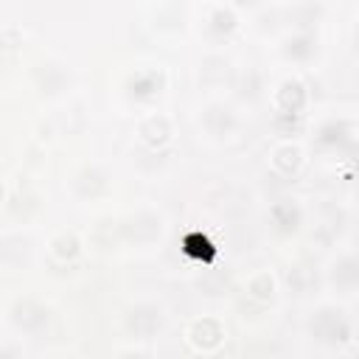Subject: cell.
<instances>
[{
  "mask_svg": "<svg viewBox=\"0 0 359 359\" xmlns=\"http://www.w3.org/2000/svg\"><path fill=\"white\" fill-rule=\"evenodd\" d=\"M309 331L317 342L331 345V348H339V345L351 342V334H353L348 314L337 306H320L309 320Z\"/></svg>",
  "mask_w": 359,
  "mask_h": 359,
  "instance_id": "obj_1",
  "label": "cell"
},
{
  "mask_svg": "<svg viewBox=\"0 0 359 359\" xmlns=\"http://www.w3.org/2000/svg\"><path fill=\"white\" fill-rule=\"evenodd\" d=\"M11 323L22 334H42L50 325V309L31 297H22L11 306Z\"/></svg>",
  "mask_w": 359,
  "mask_h": 359,
  "instance_id": "obj_2",
  "label": "cell"
},
{
  "mask_svg": "<svg viewBox=\"0 0 359 359\" xmlns=\"http://www.w3.org/2000/svg\"><path fill=\"white\" fill-rule=\"evenodd\" d=\"M163 328V309L157 303H135L126 311V331L135 339H151Z\"/></svg>",
  "mask_w": 359,
  "mask_h": 359,
  "instance_id": "obj_3",
  "label": "cell"
},
{
  "mask_svg": "<svg viewBox=\"0 0 359 359\" xmlns=\"http://www.w3.org/2000/svg\"><path fill=\"white\" fill-rule=\"evenodd\" d=\"M121 233L132 244H151L163 236V219L154 210H137L135 216L123 219Z\"/></svg>",
  "mask_w": 359,
  "mask_h": 359,
  "instance_id": "obj_4",
  "label": "cell"
},
{
  "mask_svg": "<svg viewBox=\"0 0 359 359\" xmlns=\"http://www.w3.org/2000/svg\"><path fill=\"white\" fill-rule=\"evenodd\" d=\"M34 79H36V87L42 95H59L73 84L70 70L59 62H39L34 67Z\"/></svg>",
  "mask_w": 359,
  "mask_h": 359,
  "instance_id": "obj_5",
  "label": "cell"
},
{
  "mask_svg": "<svg viewBox=\"0 0 359 359\" xmlns=\"http://www.w3.org/2000/svg\"><path fill=\"white\" fill-rule=\"evenodd\" d=\"M34 255V244L28 236L22 233H8L0 238V264H6L8 269H22L31 264Z\"/></svg>",
  "mask_w": 359,
  "mask_h": 359,
  "instance_id": "obj_6",
  "label": "cell"
},
{
  "mask_svg": "<svg viewBox=\"0 0 359 359\" xmlns=\"http://www.w3.org/2000/svg\"><path fill=\"white\" fill-rule=\"evenodd\" d=\"M202 126H205V132L213 135V137H227V135L236 132L238 118H236V112H233L230 107H224V104H208V107L202 109Z\"/></svg>",
  "mask_w": 359,
  "mask_h": 359,
  "instance_id": "obj_7",
  "label": "cell"
},
{
  "mask_svg": "<svg viewBox=\"0 0 359 359\" xmlns=\"http://www.w3.org/2000/svg\"><path fill=\"white\" fill-rule=\"evenodd\" d=\"M286 283H289V289H292L294 294H309V292H314L317 283H320L314 264H311V261H297V264H292L289 272H286Z\"/></svg>",
  "mask_w": 359,
  "mask_h": 359,
  "instance_id": "obj_8",
  "label": "cell"
},
{
  "mask_svg": "<svg viewBox=\"0 0 359 359\" xmlns=\"http://www.w3.org/2000/svg\"><path fill=\"white\" fill-rule=\"evenodd\" d=\"M222 339H224V328H222L216 320H210V317H202V320H196V323L191 325V342H194L196 348H202V351L219 348Z\"/></svg>",
  "mask_w": 359,
  "mask_h": 359,
  "instance_id": "obj_9",
  "label": "cell"
},
{
  "mask_svg": "<svg viewBox=\"0 0 359 359\" xmlns=\"http://www.w3.org/2000/svg\"><path fill=\"white\" fill-rule=\"evenodd\" d=\"M107 188H109V180H107V174H104L98 165H87V168H81V174L76 177V194L84 196V199L101 196Z\"/></svg>",
  "mask_w": 359,
  "mask_h": 359,
  "instance_id": "obj_10",
  "label": "cell"
},
{
  "mask_svg": "<svg viewBox=\"0 0 359 359\" xmlns=\"http://www.w3.org/2000/svg\"><path fill=\"white\" fill-rule=\"evenodd\" d=\"M328 280L339 289V292H353L356 289V280H359V264L353 255H342L331 272H328Z\"/></svg>",
  "mask_w": 359,
  "mask_h": 359,
  "instance_id": "obj_11",
  "label": "cell"
},
{
  "mask_svg": "<svg viewBox=\"0 0 359 359\" xmlns=\"http://www.w3.org/2000/svg\"><path fill=\"white\" fill-rule=\"evenodd\" d=\"M140 137L149 143V146H163L168 143L171 137V121L165 115H151L140 123Z\"/></svg>",
  "mask_w": 359,
  "mask_h": 359,
  "instance_id": "obj_12",
  "label": "cell"
},
{
  "mask_svg": "<svg viewBox=\"0 0 359 359\" xmlns=\"http://www.w3.org/2000/svg\"><path fill=\"white\" fill-rule=\"evenodd\" d=\"M300 219H303V213H300V208H297L292 199H283V202H278V205L272 208V222H275V227H278L280 233L297 230Z\"/></svg>",
  "mask_w": 359,
  "mask_h": 359,
  "instance_id": "obj_13",
  "label": "cell"
},
{
  "mask_svg": "<svg viewBox=\"0 0 359 359\" xmlns=\"http://www.w3.org/2000/svg\"><path fill=\"white\" fill-rule=\"evenodd\" d=\"M163 90V73H137L129 81V93L135 98H154Z\"/></svg>",
  "mask_w": 359,
  "mask_h": 359,
  "instance_id": "obj_14",
  "label": "cell"
},
{
  "mask_svg": "<svg viewBox=\"0 0 359 359\" xmlns=\"http://www.w3.org/2000/svg\"><path fill=\"white\" fill-rule=\"evenodd\" d=\"M230 79V62L227 59H222V56H208L205 62H202V81H208V84H219V81H227Z\"/></svg>",
  "mask_w": 359,
  "mask_h": 359,
  "instance_id": "obj_15",
  "label": "cell"
},
{
  "mask_svg": "<svg viewBox=\"0 0 359 359\" xmlns=\"http://www.w3.org/2000/svg\"><path fill=\"white\" fill-rule=\"evenodd\" d=\"M314 36L311 34H297V36H292V39H286V45H283V53L286 56H292V59H309L311 53H314Z\"/></svg>",
  "mask_w": 359,
  "mask_h": 359,
  "instance_id": "obj_16",
  "label": "cell"
},
{
  "mask_svg": "<svg viewBox=\"0 0 359 359\" xmlns=\"http://www.w3.org/2000/svg\"><path fill=\"white\" fill-rule=\"evenodd\" d=\"M275 168L278 171H283V174H294L297 171V165H300V149L297 146H280L278 151H275Z\"/></svg>",
  "mask_w": 359,
  "mask_h": 359,
  "instance_id": "obj_17",
  "label": "cell"
},
{
  "mask_svg": "<svg viewBox=\"0 0 359 359\" xmlns=\"http://www.w3.org/2000/svg\"><path fill=\"white\" fill-rule=\"evenodd\" d=\"M238 95L247 98V101H255L261 95V73L258 70H244L241 79H238Z\"/></svg>",
  "mask_w": 359,
  "mask_h": 359,
  "instance_id": "obj_18",
  "label": "cell"
},
{
  "mask_svg": "<svg viewBox=\"0 0 359 359\" xmlns=\"http://www.w3.org/2000/svg\"><path fill=\"white\" fill-rule=\"evenodd\" d=\"M353 129H351V123H345V121H337V123H328V126H323V132H320V140L323 143H339V140H351L353 135H351Z\"/></svg>",
  "mask_w": 359,
  "mask_h": 359,
  "instance_id": "obj_19",
  "label": "cell"
},
{
  "mask_svg": "<svg viewBox=\"0 0 359 359\" xmlns=\"http://www.w3.org/2000/svg\"><path fill=\"white\" fill-rule=\"evenodd\" d=\"M272 292H275V283H272V275L269 272H261V275H255L250 280V294H255L261 300H269Z\"/></svg>",
  "mask_w": 359,
  "mask_h": 359,
  "instance_id": "obj_20",
  "label": "cell"
},
{
  "mask_svg": "<svg viewBox=\"0 0 359 359\" xmlns=\"http://www.w3.org/2000/svg\"><path fill=\"white\" fill-rule=\"evenodd\" d=\"M210 28L213 31H224V34H230L233 28H236V14H233V8H213V20H210Z\"/></svg>",
  "mask_w": 359,
  "mask_h": 359,
  "instance_id": "obj_21",
  "label": "cell"
},
{
  "mask_svg": "<svg viewBox=\"0 0 359 359\" xmlns=\"http://www.w3.org/2000/svg\"><path fill=\"white\" fill-rule=\"evenodd\" d=\"M53 252L62 255V258H73L79 252V238L73 233H62L53 238Z\"/></svg>",
  "mask_w": 359,
  "mask_h": 359,
  "instance_id": "obj_22",
  "label": "cell"
},
{
  "mask_svg": "<svg viewBox=\"0 0 359 359\" xmlns=\"http://www.w3.org/2000/svg\"><path fill=\"white\" fill-rule=\"evenodd\" d=\"M0 359H20V348L17 345H0Z\"/></svg>",
  "mask_w": 359,
  "mask_h": 359,
  "instance_id": "obj_23",
  "label": "cell"
},
{
  "mask_svg": "<svg viewBox=\"0 0 359 359\" xmlns=\"http://www.w3.org/2000/svg\"><path fill=\"white\" fill-rule=\"evenodd\" d=\"M121 359H149V356H143V353H123Z\"/></svg>",
  "mask_w": 359,
  "mask_h": 359,
  "instance_id": "obj_24",
  "label": "cell"
},
{
  "mask_svg": "<svg viewBox=\"0 0 359 359\" xmlns=\"http://www.w3.org/2000/svg\"><path fill=\"white\" fill-rule=\"evenodd\" d=\"M62 359H76V356H62Z\"/></svg>",
  "mask_w": 359,
  "mask_h": 359,
  "instance_id": "obj_25",
  "label": "cell"
},
{
  "mask_svg": "<svg viewBox=\"0 0 359 359\" xmlns=\"http://www.w3.org/2000/svg\"><path fill=\"white\" fill-rule=\"evenodd\" d=\"M0 196H3V188H0Z\"/></svg>",
  "mask_w": 359,
  "mask_h": 359,
  "instance_id": "obj_26",
  "label": "cell"
}]
</instances>
